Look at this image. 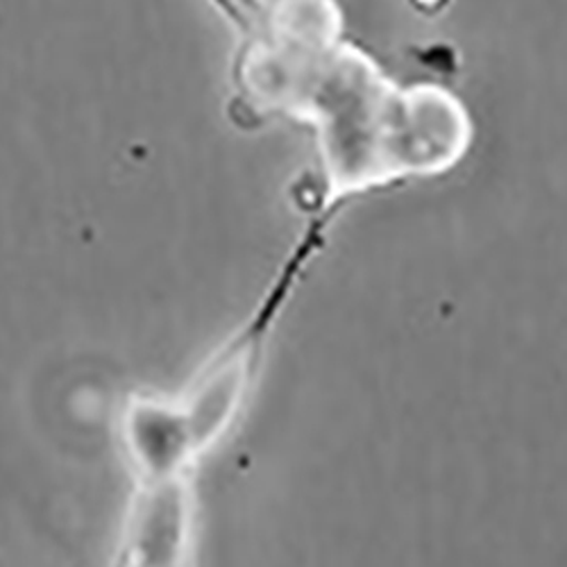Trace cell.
I'll return each instance as SVG.
<instances>
[{"label": "cell", "instance_id": "cell-2", "mask_svg": "<svg viewBox=\"0 0 567 567\" xmlns=\"http://www.w3.org/2000/svg\"><path fill=\"white\" fill-rule=\"evenodd\" d=\"M196 475L132 482L105 567H200L203 511Z\"/></svg>", "mask_w": 567, "mask_h": 567}, {"label": "cell", "instance_id": "cell-3", "mask_svg": "<svg viewBox=\"0 0 567 567\" xmlns=\"http://www.w3.org/2000/svg\"><path fill=\"white\" fill-rule=\"evenodd\" d=\"M116 441L132 482L194 475L200 467L171 393H130L116 417Z\"/></svg>", "mask_w": 567, "mask_h": 567}, {"label": "cell", "instance_id": "cell-1", "mask_svg": "<svg viewBox=\"0 0 567 567\" xmlns=\"http://www.w3.org/2000/svg\"><path fill=\"white\" fill-rule=\"evenodd\" d=\"M339 207L324 209L302 234L300 244L284 264L264 300L192 374L179 391L171 393L177 413L192 439L198 463L214 454L244 422L261 382L268 348L284 309L296 293L298 281L327 239Z\"/></svg>", "mask_w": 567, "mask_h": 567}]
</instances>
